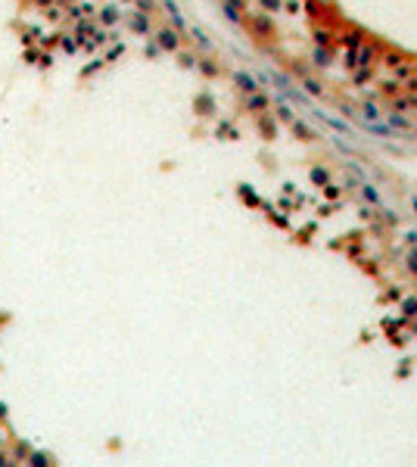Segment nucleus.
I'll list each match as a JSON object with an SVG mask.
<instances>
[{"mask_svg": "<svg viewBox=\"0 0 417 467\" xmlns=\"http://www.w3.org/2000/svg\"><path fill=\"white\" fill-rule=\"evenodd\" d=\"M100 19L106 22V25H112V22H119V9H115V6H106V9L100 13Z\"/></svg>", "mask_w": 417, "mask_h": 467, "instance_id": "4", "label": "nucleus"}, {"mask_svg": "<svg viewBox=\"0 0 417 467\" xmlns=\"http://www.w3.org/2000/svg\"><path fill=\"white\" fill-rule=\"evenodd\" d=\"M237 81H240V84H243V87H249V90H252V87H256V84H252V78H246V75H237Z\"/></svg>", "mask_w": 417, "mask_h": 467, "instance_id": "8", "label": "nucleus"}, {"mask_svg": "<svg viewBox=\"0 0 417 467\" xmlns=\"http://www.w3.org/2000/svg\"><path fill=\"white\" fill-rule=\"evenodd\" d=\"M6 464H9V452L0 449V467H6Z\"/></svg>", "mask_w": 417, "mask_h": 467, "instance_id": "9", "label": "nucleus"}, {"mask_svg": "<svg viewBox=\"0 0 417 467\" xmlns=\"http://www.w3.org/2000/svg\"><path fill=\"white\" fill-rule=\"evenodd\" d=\"M38 3H44V6H47V3H50V0H38Z\"/></svg>", "mask_w": 417, "mask_h": 467, "instance_id": "11", "label": "nucleus"}, {"mask_svg": "<svg viewBox=\"0 0 417 467\" xmlns=\"http://www.w3.org/2000/svg\"><path fill=\"white\" fill-rule=\"evenodd\" d=\"M131 28L143 34V31H146V19H143V16H134V19H131Z\"/></svg>", "mask_w": 417, "mask_h": 467, "instance_id": "5", "label": "nucleus"}, {"mask_svg": "<svg viewBox=\"0 0 417 467\" xmlns=\"http://www.w3.org/2000/svg\"><path fill=\"white\" fill-rule=\"evenodd\" d=\"M159 44L165 47V50H175V47H178V38H175L171 31H162V34H159Z\"/></svg>", "mask_w": 417, "mask_h": 467, "instance_id": "3", "label": "nucleus"}, {"mask_svg": "<svg viewBox=\"0 0 417 467\" xmlns=\"http://www.w3.org/2000/svg\"><path fill=\"white\" fill-rule=\"evenodd\" d=\"M405 311H408V314H417V299H408V302H405Z\"/></svg>", "mask_w": 417, "mask_h": 467, "instance_id": "7", "label": "nucleus"}, {"mask_svg": "<svg viewBox=\"0 0 417 467\" xmlns=\"http://www.w3.org/2000/svg\"><path fill=\"white\" fill-rule=\"evenodd\" d=\"M0 417H6V405L3 402H0Z\"/></svg>", "mask_w": 417, "mask_h": 467, "instance_id": "10", "label": "nucleus"}, {"mask_svg": "<svg viewBox=\"0 0 417 467\" xmlns=\"http://www.w3.org/2000/svg\"><path fill=\"white\" fill-rule=\"evenodd\" d=\"M75 47H78V41H72V38L63 41V50H66V53H75Z\"/></svg>", "mask_w": 417, "mask_h": 467, "instance_id": "6", "label": "nucleus"}, {"mask_svg": "<svg viewBox=\"0 0 417 467\" xmlns=\"http://www.w3.org/2000/svg\"><path fill=\"white\" fill-rule=\"evenodd\" d=\"M28 455H31V446H28V442H19V446L13 449V455H9V458H13V461H25Z\"/></svg>", "mask_w": 417, "mask_h": 467, "instance_id": "2", "label": "nucleus"}, {"mask_svg": "<svg viewBox=\"0 0 417 467\" xmlns=\"http://www.w3.org/2000/svg\"><path fill=\"white\" fill-rule=\"evenodd\" d=\"M25 461H28V467H50V464H53L47 452H31Z\"/></svg>", "mask_w": 417, "mask_h": 467, "instance_id": "1", "label": "nucleus"}]
</instances>
